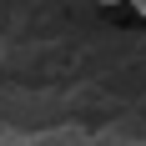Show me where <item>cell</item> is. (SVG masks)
Listing matches in <instances>:
<instances>
[{
  "mask_svg": "<svg viewBox=\"0 0 146 146\" xmlns=\"http://www.w3.org/2000/svg\"><path fill=\"white\" fill-rule=\"evenodd\" d=\"M131 5H136V15H146V0H131Z\"/></svg>",
  "mask_w": 146,
  "mask_h": 146,
  "instance_id": "obj_2",
  "label": "cell"
},
{
  "mask_svg": "<svg viewBox=\"0 0 146 146\" xmlns=\"http://www.w3.org/2000/svg\"><path fill=\"white\" fill-rule=\"evenodd\" d=\"M0 146H30V141H15V136H0Z\"/></svg>",
  "mask_w": 146,
  "mask_h": 146,
  "instance_id": "obj_1",
  "label": "cell"
},
{
  "mask_svg": "<svg viewBox=\"0 0 146 146\" xmlns=\"http://www.w3.org/2000/svg\"><path fill=\"white\" fill-rule=\"evenodd\" d=\"M96 5H116V0H96Z\"/></svg>",
  "mask_w": 146,
  "mask_h": 146,
  "instance_id": "obj_3",
  "label": "cell"
}]
</instances>
